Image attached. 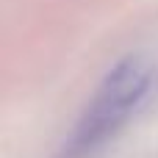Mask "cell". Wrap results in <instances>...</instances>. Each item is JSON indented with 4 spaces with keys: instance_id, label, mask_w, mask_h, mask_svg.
I'll list each match as a JSON object with an SVG mask.
<instances>
[{
    "instance_id": "6da1fadb",
    "label": "cell",
    "mask_w": 158,
    "mask_h": 158,
    "mask_svg": "<svg viewBox=\"0 0 158 158\" xmlns=\"http://www.w3.org/2000/svg\"><path fill=\"white\" fill-rule=\"evenodd\" d=\"M150 86L153 67L144 56H125L117 61L81 111L61 158H89L114 142L144 103Z\"/></svg>"
}]
</instances>
